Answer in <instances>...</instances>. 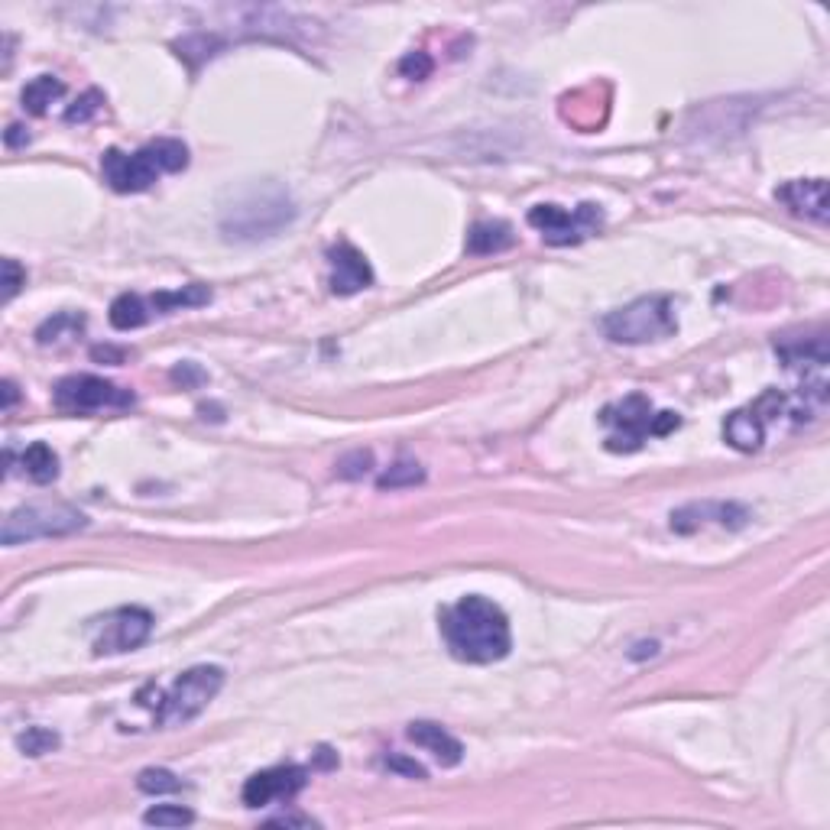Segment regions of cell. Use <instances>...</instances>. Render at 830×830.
<instances>
[{
	"label": "cell",
	"instance_id": "1",
	"mask_svg": "<svg viewBox=\"0 0 830 830\" xmlns=\"http://www.w3.org/2000/svg\"><path fill=\"white\" fill-rule=\"evenodd\" d=\"M441 636L458 662L490 665L510 655L513 633L506 613L493 600L471 594L441 610Z\"/></svg>",
	"mask_w": 830,
	"mask_h": 830
},
{
	"label": "cell",
	"instance_id": "2",
	"mask_svg": "<svg viewBox=\"0 0 830 830\" xmlns=\"http://www.w3.org/2000/svg\"><path fill=\"white\" fill-rule=\"evenodd\" d=\"M296 202L279 182H250L221 208V237L227 244H260L296 221Z\"/></svg>",
	"mask_w": 830,
	"mask_h": 830
},
{
	"label": "cell",
	"instance_id": "3",
	"mask_svg": "<svg viewBox=\"0 0 830 830\" xmlns=\"http://www.w3.org/2000/svg\"><path fill=\"white\" fill-rule=\"evenodd\" d=\"M224 688V668L218 665H195L189 672H182L166 694L159 691L156 704V724L159 727H185L195 720L205 707L218 698Z\"/></svg>",
	"mask_w": 830,
	"mask_h": 830
},
{
	"label": "cell",
	"instance_id": "4",
	"mask_svg": "<svg viewBox=\"0 0 830 830\" xmlns=\"http://www.w3.org/2000/svg\"><path fill=\"white\" fill-rule=\"evenodd\" d=\"M678 331V318L672 302L665 296H646L623 305L604 318V334L617 344H649L672 338Z\"/></svg>",
	"mask_w": 830,
	"mask_h": 830
},
{
	"label": "cell",
	"instance_id": "5",
	"mask_svg": "<svg viewBox=\"0 0 830 830\" xmlns=\"http://www.w3.org/2000/svg\"><path fill=\"white\" fill-rule=\"evenodd\" d=\"M85 526L88 516L69 503H30L4 519L0 539H4V545H20L33 539H59V535H72Z\"/></svg>",
	"mask_w": 830,
	"mask_h": 830
},
{
	"label": "cell",
	"instance_id": "6",
	"mask_svg": "<svg viewBox=\"0 0 830 830\" xmlns=\"http://www.w3.org/2000/svg\"><path fill=\"white\" fill-rule=\"evenodd\" d=\"M91 652L95 655H120L140 649L153 636V613L143 607H120L91 620L88 626Z\"/></svg>",
	"mask_w": 830,
	"mask_h": 830
},
{
	"label": "cell",
	"instance_id": "7",
	"mask_svg": "<svg viewBox=\"0 0 830 830\" xmlns=\"http://www.w3.org/2000/svg\"><path fill=\"white\" fill-rule=\"evenodd\" d=\"M529 224L542 234L545 244L571 247V244H581L587 237H594L600 227H604V211L591 202L574 208V211H565L558 205H535L529 211Z\"/></svg>",
	"mask_w": 830,
	"mask_h": 830
},
{
	"label": "cell",
	"instance_id": "8",
	"mask_svg": "<svg viewBox=\"0 0 830 830\" xmlns=\"http://www.w3.org/2000/svg\"><path fill=\"white\" fill-rule=\"evenodd\" d=\"M600 422L610 428L607 435V448L610 451H639L642 441L655 435V409L646 396H626L620 403H610L604 412H600Z\"/></svg>",
	"mask_w": 830,
	"mask_h": 830
},
{
	"label": "cell",
	"instance_id": "9",
	"mask_svg": "<svg viewBox=\"0 0 830 830\" xmlns=\"http://www.w3.org/2000/svg\"><path fill=\"white\" fill-rule=\"evenodd\" d=\"M137 396L111 380L78 373L56 383V406L62 412H104V409H130Z\"/></svg>",
	"mask_w": 830,
	"mask_h": 830
},
{
	"label": "cell",
	"instance_id": "10",
	"mask_svg": "<svg viewBox=\"0 0 830 830\" xmlns=\"http://www.w3.org/2000/svg\"><path fill=\"white\" fill-rule=\"evenodd\" d=\"M785 406V396L779 390L762 393L749 409H736L730 419L724 422V435L736 451H759L766 441V425L772 419H779V412Z\"/></svg>",
	"mask_w": 830,
	"mask_h": 830
},
{
	"label": "cell",
	"instance_id": "11",
	"mask_svg": "<svg viewBox=\"0 0 830 830\" xmlns=\"http://www.w3.org/2000/svg\"><path fill=\"white\" fill-rule=\"evenodd\" d=\"M101 172H104V182L111 185L114 192H120V195L146 192L159 176H163V172L156 169L153 156L146 153V146H143V150H137V153L107 150L101 156Z\"/></svg>",
	"mask_w": 830,
	"mask_h": 830
},
{
	"label": "cell",
	"instance_id": "12",
	"mask_svg": "<svg viewBox=\"0 0 830 830\" xmlns=\"http://www.w3.org/2000/svg\"><path fill=\"white\" fill-rule=\"evenodd\" d=\"M305 782H309V772L299 769V766H276V769H263L257 775H250L244 792L247 808H263L270 805V801H286V798H296Z\"/></svg>",
	"mask_w": 830,
	"mask_h": 830
},
{
	"label": "cell",
	"instance_id": "13",
	"mask_svg": "<svg viewBox=\"0 0 830 830\" xmlns=\"http://www.w3.org/2000/svg\"><path fill=\"white\" fill-rule=\"evenodd\" d=\"M328 263H331V292L334 296H354V292L373 286V270L367 257L360 253L354 244H334L328 250Z\"/></svg>",
	"mask_w": 830,
	"mask_h": 830
},
{
	"label": "cell",
	"instance_id": "14",
	"mask_svg": "<svg viewBox=\"0 0 830 830\" xmlns=\"http://www.w3.org/2000/svg\"><path fill=\"white\" fill-rule=\"evenodd\" d=\"M779 198L795 214H805L811 221H827V182L824 179H798L779 189Z\"/></svg>",
	"mask_w": 830,
	"mask_h": 830
},
{
	"label": "cell",
	"instance_id": "15",
	"mask_svg": "<svg viewBox=\"0 0 830 830\" xmlns=\"http://www.w3.org/2000/svg\"><path fill=\"white\" fill-rule=\"evenodd\" d=\"M406 736L415 743V746H422L425 753H432L441 766H458L461 756H464V746L454 740V736L445 730V727H438L432 724V720H419V724H409Z\"/></svg>",
	"mask_w": 830,
	"mask_h": 830
},
{
	"label": "cell",
	"instance_id": "16",
	"mask_svg": "<svg viewBox=\"0 0 830 830\" xmlns=\"http://www.w3.org/2000/svg\"><path fill=\"white\" fill-rule=\"evenodd\" d=\"M516 244L513 227L506 221H477L467 234V253L471 257H487V253H503Z\"/></svg>",
	"mask_w": 830,
	"mask_h": 830
},
{
	"label": "cell",
	"instance_id": "17",
	"mask_svg": "<svg viewBox=\"0 0 830 830\" xmlns=\"http://www.w3.org/2000/svg\"><path fill=\"white\" fill-rule=\"evenodd\" d=\"M208 302H211V289L195 283V286H182L176 292H156V296H150V312L169 315L179 309H198V305H208Z\"/></svg>",
	"mask_w": 830,
	"mask_h": 830
},
{
	"label": "cell",
	"instance_id": "18",
	"mask_svg": "<svg viewBox=\"0 0 830 830\" xmlns=\"http://www.w3.org/2000/svg\"><path fill=\"white\" fill-rule=\"evenodd\" d=\"M150 302L146 299H140V296H133V292H124V296H117L114 302H111V325L117 328V331H133V328H140V325H146V321H150Z\"/></svg>",
	"mask_w": 830,
	"mask_h": 830
},
{
	"label": "cell",
	"instance_id": "19",
	"mask_svg": "<svg viewBox=\"0 0 830 830\" xmlns=\"http://www.w3.org/2000/svg\"><path fill=\"white\" fill-rule=\"evenodd\" d=\"M23 471L30 474V480L36 484H52L59 477V458L46 441H33L30 448L23 451Z\"/></svg>",
	"mask_w": 830,
	"mask_h": 830
},
{
	"label": "cell",
	"instance_id": "20",
	"mask_svg": "<svg viewBox=\"0 0 830 830\" xmlns=\"http://www.w3.org/2000/svg\"><path fill=\"white\" fill-rule=\"evenodd\" d=\"M65 95V85L56 75H39L30 85L23 88V107L30 114H46L52 101H59Z\"/></svg>",
	"mask_w": 830,
	"mask_h": 830
},
{
	"label": "cell",
	"instance_id": "21",
	"mask_svg": "<svg viewBox=\"0 0 830 830\" xmlns=\"http://www.w3.org/2000/svg\"><path fill=\"white\" fill-rule=\"evenodd\" d=\"M146 153L153 156L159 172H182L189 166V146L182 140H153L146 143Z\"/></svg>",
	"mask_w": 830,
	"mask_h": 830
},
{
	"label": "cell",
	"instance_id": "22",
	"mask_svg": "<svg viewBox=\"0 0 830 830\" xmlns=\"http://www.w3.org/2000/svg\"><path fill=\"white\" fill-rule=\"evenodd\" d=\"M425 480V471H422V464H415V461H396L390 471H383L377 477V487L380 490H403V487H415V484H422Z\"/></svg>",
	"mask_w": 830,
	"mask_h": 830
},
{
	"label": "cell",
	"instance_id": "23",
	"mask_svg": "<svg viewBox=\"0 0 830 830\" xmlns=\"http://www.w3.org/2000/svg\"><path fill=\"white\" fill-rule=\"evenodd\" d=\"M17 746H20V753H26V756H46L59 746V733L46 730V727H26L17 736Z\"/></svg>",
	"mask_w": 830,
	"mask_h": 830
},
{
	"label": "cell",
	"instance_id": "24",
	"mask_svg": "<svg viewBox=\"0 0 830 830\" xmlns=\"http://www.w3.org/2000/svg\"><path fill=\"white\" fill-rule=\"evenodd\" d=\"M137 788L146 795H172V792H179L182 782L169 769H143L137 775Z\"/></svg>",
	"mask_w": 830,
	"mask_h": 830
},
{
	"label": "cell",
	"instance_id": "25",
	"mask_svg": "<svg viewBox=\"0 0 830 830\" xmlns=\"http://www.w3.org/2000/svg\"><path fill=\"white\" fill-rule=\"evenodd\" d=\"M143 821L150 827H185L195 821V814L182 805H156L143 814Z\"/></svg>",
	"mask_w": 830,
	"mask_h": 830
},
{
	"label": "cell",
	"instance_id": "26",
	"mask_svg": "<svg viewBox=\"0 0 830 830\" xmlns=\"http://www.w3.org/2000/svg\"><path fill=\"white\" fill-rule=\"evenodd\" d=\"M370 467H373V454L370 451H354V454H347V458L338 461V477L357 480V477H364Z\"/></svg>",
	"mask_w": 830,
	"mask_h": 830
},
{
	"label": "cell",
	"instance_id": "27",
	"mask_svg": "<svg viewBox=\"0 0 830 830\" xmlns=\"http://www.w3.org/2000/svg\"><path fill=\"white\" fill-rule=\"evenodd\" d=\"M101 104H104L101 91H88V95H85L82 101H78L75 107H69V114H65V120H69V124H85V120H88L91 114L101 111Z\"/></svg>",
	"mask_w": 830,
	"mask_h": 830
},
{
	"label": "cell",
	"instance_id": "28",
	"mask_svg": "<svg viewBox=\"0 0 830 830\" xmlns=\"http://www.w3.org/2000/svg\"><path fill=\"white\" fill-rule=\"evenodd\" d=\"M432 59L425 56V52H409V56L399 62V72H403L406 78H415V82H422V78L432 75Z\"/></svg>",
	"mask_w": 830,
	"mask_h": 830
},
{
	"label": "cell",
	"instance_id": "29",
	"mask_svg": "<svg viewBox=\"0 0 830 830\" xmlns=\"http://www.w3.org/2000/svg\"><path fill=\"white\" fill-rule=\"evenodd\" d=\"M26 286V273L20 270V263L7 257L4 260V302H13V296Z\"/></svg>",
	"mask_w": 830,
	"mask_h": 830
},
{
	"label": "cell",
	"instance_id": "30",
	"mask_svg": "<svg viewBox=\"0 0 830 830\" xmlns=\"http://www.w3.org/2000/svg\"><path fill=\"white\" fill-rule=\"evenodd\" d=\"M386 766L396 769V772H403V775H409V779H425V769L419 766V762L406 759V756H390V759H386Z\"/></svg>",
	"mask_w": 830,
	"mask_h": 830
},
{
	"label": "cell",
	"instance_id": "31",
	"mask_svg": "<svg viewBox=\"0 0 830 830\" xmlns=\"http://www.w3.org/2000/svg\"><path fill=\"white\" fill-rule=\"evenodd\" d=\"M172 380H176V383H202L205 373L198 370L195 364H182V367L172 370Z\"/></svg>",
	"mask_w": 830,
	"mask_h": 830
},
{
	"label": "cell",
	"instance_id": "32",
	"mask_svg": "<svg viewBox=\"0 0 830 830\" xmlns=\"http://www.w3.org/2000/svg\"><path fill=\"white\" fill-rule=\"evenodd\" d=\"M270 827H315L312 818H302V814H279V818L266 821Z\"/></svg>",
	"mask_w": 830,
	"mask_h": 830
},
{
	"label": "cell",
	"instance_id": "33",
	"mask_svg": "<svg viewBox=\"0 0 830 830\" xmlns=\"http://www.w3.org/2000/svg\"><path fill=\"white\" fill-rule=\"evenodd\" d=\"M4 140H7V146H20V143H26L30 137H26V130H23L20 124H13V127L7 130V137H4Z\"/></svg>",
	"mask_w": 830,
	"mask_h": 830
},
{
	"label": "cell",
	"instance_id": "34",
	"mask_svg": "<svg viewBox=\"0 0 830 830\" xmlns=\"http://www.w3.org/2000/svg\"><path fill=\"white\" fill-rule=\"evenodd\" d=\"M13 403H17V386H13L10 380H4V412H10Z\"/></svg>",
	"mask_w": 830,
	"mask_h": 830
}]
</instances>
